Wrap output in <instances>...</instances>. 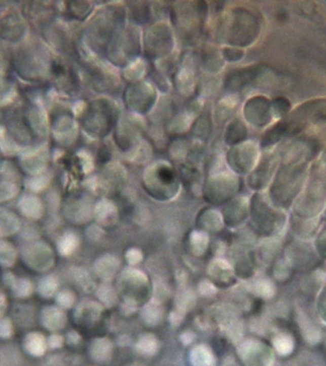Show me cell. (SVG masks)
<instances>
[{"mask_svg":"<svg viewBox=\"0 0 326 366\" xmlns=\"http://www.w3.org/2000/svg\"><path fill=\"white\" fill-rule=\"evenodd\" d=\"M120 262L116 257L112 256H105L96 262V272L98 277L101 278L104 281H109L115 276L119 268Z\"/></svg>","mask_w":326,"mask_h":366,"instance_id":"6da1fadb","label":"cell"},{"mask_svg":"<svg viewBox=\"0 0 326 366\" xmlns=\"http://www.w3.org/2000/svg\"><path fill=\"white\" fill-rule=\"evenodd\" d=\"M162 309L157 302H151L150 304H147L143 309L144 321L150 325L158 324L160 319L162 318Z\"/></svg>","mask_w":326,"mask_h":366,"instance_id":"7a4b0ae2","label":"cell"},{"mask_svg":"<svg viewBox=\"0 0 326 366\" xmlns=\"http://www.w3.org/2000/svg\"><path fill=\"white\" fill-rule=\"evenodd\" d=\"M190 243H191L193 253H195L197 255H201V254L204 253V251L206 249L208 238L204 233L194 232L191 235Z\"/></svg>","mask_w":326,"mask_h":366,"instance_id":"3957f363","label":"cell"},{"mask_svg":"<svg viewBox=\"0 0 326 366\" xmlns=\"http://www.w3.org/2000/svg\"><path fill=\"white\" fill-rule=\"evenodd\" d=\"M137 346L140 352L145 354H151L155 352V349H157V340L153 335H145L139 340Z\"/></svg>","mask_w":326,"mask_h":366,"instance_id":"277c9868","label":"cell"},{"mask_svg":"<svg viewBox=\"0 0 326 366\" xmlns=\"http://www.w3.org/2000/svg\"><path fill=\"white\" fill-rule=\"evenodd\" d=\"M97 295H98V297L101 300V302L106 304L107 306H112L116 303V300H117L115 291L113 290L111 286H108V285H103L98 289Z\"/></svg>","mask_w":326,"mask_h":366,"instance_id":"5b68a950","label":"cell"},{"mask_svg":"<svg viewBox=\"0 0 326 366\" xmlns=\"http://www.w3.org/2000/svg\"><path fill=\"white\" fill-rule=\"evenodd\" d=\"M199 293L205 296H213L216 292L215 286L208 281H201L199 283Z\"/></svg>","mask_w":326,"mask_h":366,"instance_id":"8992f818","label":"cell"},{"mask_svg":"<svg viewBox=\"0 0 326 366\" xmlns=\"http://www.w3.org/2000/svg\"><path fill=\"white\" fill-rule=\"evenodd\" d=\"M126 258L129 264L135 265L137 264L138 262L141 261L142 255L141 252L137 249L129 250L126 254Z\"/></svg>","mask_w":326,"mask_h":366,"instance_id":"52a82bcc","label":"cell"}]
</instances>
